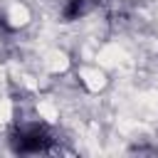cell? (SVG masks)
Listing matches in <instances>:
<instances>
[{"label":"cell","mask_w":158,"mask_h":158,"mask_svg":"<svg viewBox=\"0 0 158 158\" xmlns=\"http://www.w3.org/2000/svg\"><path fill=\"white\" fill-rule=\"evenodd\" d=\"M47 146H49V138L40 126L20 131V136H17V148L20 151H44Z\"/></svg>","instance_id":"6da1fadb"},{"label":"cell","mask_w":158,"mask_h":158,"mask_svg":"<svg viewBox=\"0 0 158 158\" xmlns=\"http://www.w3.org/2000/svg\"><path fill=\"white\" fill-rule=\"evenodd\" d=\"M86 10H89V2H86V0H69V5H67V10H64V17L74 20V17L84 15Z\"/></svg>","instance_id":"7a4b0ae2"}]
</instances>
